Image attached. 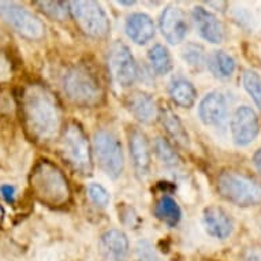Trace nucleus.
I'll use <instances>...</instances> for the list:
<instances>
[{
    "mask_svg": "<svg viewBox=\"0 0 261 261\" xmlns=\"http://www.w3.org/2000/svg\"><path fill=\"white\" fill-rule=\"evenodd\" d=\"M0 193H2V197L5 198L6 202H9V204L15 202V188L13 185H2Z\"/></svg>",
    "mask_w": 261,
    "mask_h": 261,
    "instance_id": "2f4dec72",
    "label": "nucleus"
},
{
    "mask_svg": "<svg viewBox=\"0 0 261 261\" xmlns=\"http://www.w3.org/2000/svg\"><path fill=\"white\" fill-rule=\"evenodd\" d=\"M35 5L55 21H64L70 17L69 3L66 2H35Z\"/></svg>",
    "mask_w": 261,
    "mask_h": 261,
    "instance_id": "b1692460",
    "label": "nucleus"
},
{
    "mask_svg": "<svg viewBox=\"0 0 261 261\" xmlns=\"http://www.w3.org/2000/svg\"><path fill=\"white\" fill-rule=\"evenodd\" d=\"M63 89L78 107L94 108L103 103L104 88L97 71L88 63L73 64L63 77Z\"/></svg>",
    "mask_w": 261,
    "mask_h": 261,
    "instance_id": "7ed1b4c3",
    "label": "nucleus"
},
{
    "mask_svg": "<svg viewBox=\"0 0 261 261\" xmlns=\"http://www.w3.org/2000/svg\"><path fill=\"white\" fill-rule=\"evenodd\" d=\"M158 115L160 123L166 130V133L168 134V137L180 148H189L190 138H189L188 132H186L182 120L179 119V116L172 111V108L168 107L167 104H163L162 107L159 108Z\"/></svg>",
    "mask_w": 261,
    "mask_h": 261,
    "instance_id": "f3484780",
    "label": "nucleus"
},
{
    "mask_svg": "<svg viewBox=\"0 0 261 261\" xmlns=\"http://www.w3.org/2000/svg\"><path fill=\"white\" fill-rule=\"evenodd\" d=\"M228 104L224 94L220 92H211L201 100L198 107L200 119L206 126L220 127L227 119Z\"/></svg>",
    "mask_w": 261,
    "mask_h": 261,
    "instance_id": "f8f14e48",
    "label": "nucleus"
},
{
    "mask_svg": "<svg viewBox=\"0 0 261 261\" xmlns=\"http://www.w3.org/2000/svg\"><path fill=\"white\" fill-rule=\"evenodd\" d=\"M148 59L158 75H166L172 70V59L170 52L162 44H156L148 52Z\"/></svg>",
    "mask_w": 261,
    "mask_h": 261,
    "instance_id": "5701e85b",
    "label": "nucleus"
},
{
    "mask_svg": "<svg viewBox=\"0 0 261 261\" xmlns=\"http://www.w3.org/2000/svg\"><path fill=\"white\" fill-rule=\"evenodd\" d=\"M260 133V119L256 111L248 106L236 110L231 119L232 140L238 146L250 145Z\"/></svg>",
    "mask_w": 261,
    "mask_h": 261,
    "instance_id": "9d476101",
    "label": "nucleus"
},
{
    "mask_svg": "<svg viewBox=\"0 0 261 261\" xmlns=\"http://www.w3.org/2000/svg\"><path fill=\"white\" fill-rule=\"evenodd\" d=\"M202 223L206 232L218 240H226L234 231V222L220 206H208L202 214Z\"/></svg>",
    "mask_w": 261,
    "mask_h": 261,
    "instance_id": "2eb2a0df",
    "label": "nucleus"
},
{
    "mask_svg": "<svg viewBox=\"0 0 261 261\" xmlns=\"http://www.w3.org/2000/svg\"><path fill=\"white\" fill-rule=\"evenodd\" d=\"M126 106L128 111L132 112V115L144 124H149L158 114V107L153 97L149 93L141 90H136L128 94Z\"/></svg>",
    "mask_w": 261,
    "mask_h": 261,
    "instance_id": "a211bd4d",
    "label": "nucleus"
},
{
    "mask_svg": "<svg viewBox=\"0 0 261 261\" xmlns=\"http://www.w3.org/2000/svg\"><path fill=\"white\" fill-rule=\"evenodd\" d=\"M241 261H261V246L252 245L245 249Z\"/></svg>",
    "mask_w": 261,
    "mask_h": 261,
    "instance_id": "7c9ffc66",
    "label": "nucleus"
},
{
    "mask_svg": "<svg viewBox=\"0 0 261 261\" xmlns=\"http://www.w3.org/2000/svg\"><path fill=\"white\" fill-rule=\"evenodd\" d=\"M19 108L28 137L37 144H48L62 132V107L52 90L40 82L22 89Z\"/></svg>",
    "mask_w": 261,
    "mask_h": 261,
    "instance_id": "f257e3e1",
    "label": "nucleus"
},
{
    "mask_svg": "<svg viewBox=\"0 0 261 261\" xmlns=\"http://www.w3.org/2000/svg\"><path fill=\"white\" fill-rule=\"evenodd\" d=\"M245 90L248 92L249 96L252 97L253 101L257 104V107L261 110V77L253 70L244 71L242 77Z\"/></svg>",
    "mask_w": 261,
    "mask_h": 261,
    "instance_id": "a878e982",
    "label": "nucleus"
},
{
    "mask_svg": "<svg viewBox=\"0 0 261 261\" xmlns=\"http://www.w3.org/2000/svg\"><path fill=\"white\" fill-rule=\"evenodd\" d=\"M70 15L84 35L92 39H103L110 32V19L103 7L96 2H67Z\"/></svg>",
    "mask_w": 261,
    "mask_h": 261,
    "instance_id": "0eeeda50",
    "label": "nucleus"
},
{
    "mask_svg": "<svg viewBox=\"0 0 261 261\" xmlns=\"http://www.w3.org/2000/svg\"><path fill=\"white\" fill-rule=\"evenodd\" d=\"M0 18L28 40L39 41L45 36V25L41 19L14 2L0 0Z\"/></svg>",
    "mask_w": 261,
    "mask_h": 261,
    "instance_id": "6e6552de",
    "label": "nucleus"
},
{
    "mask_svg": "<svg viewBox=\"0 0 261 261\" xmlns=\"http://www.w3.org/2000/svg\"><path fill=\"white\" fill-rule=\"evenodd\" d=\"M33 196L43 205L63 208L71 201V188L64 172L55 163L41 159L36 163L29 176Z\"/></svg>",
    "mask_w": 261,
    "mask_h": 261,
    "instance_id": "f03ea898",
    "label": "nucleus"
},
{
    "mask_svg": "<svg viewBox=\"0 0 261 261\" xmlns=\"http://www.w3.org/2000/svg\"><path fill=\"white\" fill-rule=\"evenodd\" d=\"M128 146H130V154L133 159V164L136 171L140 176H146L149 174L150 162V145L148 137L140 128L134 127L128 134Z\"/></svg>",
    "mask_w": 261,
    "mask_h": 261,
    "instance_id": "ddd939ff",
    "label": "nucleus"
},
{
    "mask_svg": "<svg viewBox=\"0 0 261 261\" xmlns=\"http://www.w3.org/2000/svg\"><path fill=\"white\" fill-rule=\"evenodd\" d=\"M100 248L108 261H126L130 252L128 238L120 230H108L101 236Z\"/></svg>",
    "mask_w": 261,
    "mask_h": 261,
    "instance_id": "dca6fc26",
    "label": "nucleus"
},
{
    "mask_svg": "<svg viewBox=\"0 0 261 261\" xmlns=\"http://www.w3.org/2000/svg\"><path fill=\"white\" fill-rule=\"evenodd\" d=\"M219 194L237 206L248 208L261 204V185L242 172L226 170L216 180Z\"/></svg>",
    "mask_w": 261,
    "mask_h": 261,
    "instance_id": "39448f33",
    "label": "nucleus"
},
{
    "mask_svg": "<svg viewBox=\"0 0 261 261\" xmlns=\"http://www.w3.org/2000/svg\"><path fill=\"white\" fill-rule=\"evenodd\" d=\"M3 216H5V212H3V208L0 206V224L3 222Z\"/></svg>",
    "mask_w": 261,
    "mask_h": 261,
    "instance_id": "f704fd0d",
    "label": "nucleus"
},
{
    "mask_svg": "<svg viewBox=\"0 0 261 261\" xmlns=\"http://www.w3.org/2000/svg\"><path fill=\"white\" fill-rule=\"evenodd\" d=\"M182 58L189 66H192L194 69H201L202 66L206 63L205 51L200 44H188L182 51Z\"/></svg>",
    "mask_w": 261,
    "mask_h": 261,
    "instance_id": "bb28decb",
    "label": "nucleus"
},
{
    "mask_svg": "<svg viewBox=\"0 0 261 261\" xmlns=\"http://www.w3.org/2000/svg\"><path fill=\"white\" fill-rule=\"evenodd\" d=\"M119 5H124V6H133L136 2H118Z\"/></svg>",
    "mask_w": 261,
    "mask_h": 261,
    "instance_id": "72a5a7b5",
    "label": "nucleus"
},
{
    "mask_svg": "<svg viewBox=\"0 0 261 261\" xmlns=\"http://www.w3.org/2000/svg\"><path fill=\"white\" fill-rule=\"evenodd\" d=\"M107 64L112 81L120 88H128L137 80V63L126 44L120 41L112 44L108 49Z\"/></svg>",
    "mask_w": 261,
    "mask_h": 261,
    "instance_id": "1a4fd4ad",
    "label": "nucleus"
},
{
    "mask_svg": "<svg viewBox=\"0 0 261 261\" xmlns=\"http://www.w3.org/2000/svg\"><path fill=\"white\" fill-rule=\"evenodd\" d=\"M159 26L162 30V35L168 43L175 45L184 41V39L188 35V19L184 10L175 6H168L163 10L160 19H159Z\"/></svg>",
    "mask_w": 261,
    "mask_h": 261,
    "instance_id": "9b49d317",
    "label": "nucleus"
},
{
    "mask_svg": "<svg viewBox=\"0 0 261 261\" xmlns=\"http://www.w3.org/2000/svg\"><path fill=\"white\" fill-rule=\"evenodd\" d=\"M13 77V63L5 52L0 49V82L9 81Z\"/></svg>",
    "mask_w": 261,
    "mask_h": 261,
    "instance_id": "c756f323",
    "label": "nucleus"
},
{
    "mask_svg": "<svg viewBox=\"0 0 261 261\" xmlns=\"http://www.w3.org/2000/svg\"><path fill=\"white\" fill-rule=\"evenodd\" d=\"M253 162H254V166H256V168L261 174V149L257 150L256 154H254V158H253Z\"/></svg>",
    "mask_w": 261,
    "mask_h": 261,
    "instance_id": "473e14b6",
    "label": "nucleus"
},
{
    "mask_svg": "<svg viewBox=\"0 0 261 261\" xmlns=\"http://www.w3.org/2000/svg\"><path fill=\"white\" fill-rule=\"evenodd\" d=\"M154 215L159 220L166 223L167 226L175 227L180 222L182 211L178 202L171 196H163L159 198V201L154 205Z\"/></svg>",
    "mask_w": 261,
    "mask_h": 261,
    "instance_id": "4be33fe9",
    "label": "nucleus"
},
{
    "mask_svg": "<svg viewBox=\"0 0 261 261\" xmlns=\"http://www.w3.org/2000/svg\"><path fill=\"white\" fill-rule=\"evenodd\" d=\"M192 18L202 39L212 44H220L224 39V28L215 14L197 6L192 11Z\"/></svg>",
    "mask_w": 261,
    "mask_h": 261,
    "instance_id": "4468645a",
    "label": "nucleus"
},
{
    "mask_svg": "<svg viewBox=\"0 0 261 261\" xmlns=\"http://www.w3.org/2000/svg\"><path fill=\"white\" fill-rule=\"evenodd\" d=\"M92 152L106 175L112 179L122 175L124 168L123 150L115 134L108 130H97L93 136Z\"/></svg>",
    "mask_w": 261,
    "mask_h": 261,
    "instance_id": "423d86ee",
    "label": "nucleus"
},
{
    "mask_svg": "<svg viewBox=\"0 0 261 261\" xmlns=\"http://www.w3.org/2000/svg\"><path fill=\"white\" fill-rule=\"evenodd\" d=\"M136 261H164L154 250L149 241H140L136 246Z\"/></svg>",
    "mask_w": 261,
    "mask_h": 261,
    "instance_id": "cd10ccee",
    "label": "nucleus"
},
{
    "mask_svg": "<svg viewBox=\"0 0 261 261\" xmlns=\"http://www.w3.org/2000/svg\"><path fill=\"white\" fill-rule=\"evenodd\" d=\"M88 196L92 201L96 204L100 208H104V206L108 205L110 202V194L106 189L99 184H90L88 186Z\"/></svg>",
    "mask_w": 261,
    "mask_h": 261,
    "instance_id": "c85d7f7f",
    "label": "nucleus"
},
{
    "mask_svg": "<svg viewBox=\"0 0 261 261\" xmlns=\"http://www.w3.org/2000/svg\"><path fill=\"white\" fill-rule=\"evenodd\" d=\"M206 66L212 75L220 80L230 78L236 71V60L224 51H214L206 58Z\"/></svg>",
    "mask_w": 261,
    "mask_h": 261,
    "instance_id": "412c9836",
    "label": "nucleus"
},
{
    "mask_svg": "<svg viewBox=\"0 0 261 261\" xmlns=\"http://www.w3.org/2000/svg\"><path fill=\"white\" fill-rule=\"evenodd\" d=\"M126 35L137 45H144L153 39L154 23L149 15L144 13H134L126 19Z\"/></svg>",
    "mask_w": 261,
    "mask_h": 261,
    "instance_id": "6ab92c4d",
    "label": "nucleus"
},
{
    "mask_svg": "<svg viewBox=\"0 0 261 261\" xmlns=\"http://www.w3.org/2000/svg\"><path fill=\"white\" fill-rule=\"evenodd\" d=\"M58 150L71 170L81 175H90L93 171V152L84 128L70 122L62 128Z\"/></svg>",
    "mask_w": 261,
    "mask_h": 261,
    "instance_id": "20e7f679",
    "label": "nucleus"
},
{
    "mask_svg": "<svg viewBox=\"0 0 261 261\" xmlns=\"http://www.w3.org/2000/svg\"><path fill=\"white\" fill-rule=\"evenodd\" d=\"M154 152L162 160L163 164H166L167 167H176L179 164V156L176 153L174 148L170 145V142L164 138L159 137L154 141Z\"/></svg>",
    "mask_w": 261,
    "mask_h": 261,
    "instance_id": "393cba45",
    "label": "nucleus"
},
{
    "mask_svg": "<svg viewBox=\"0 0 261 261\" xmlns=\"http://www.w3.org/2000/svg\"><path fill=\"white\" fill-rule=\"evenodd\" d=\"M170 97L176 106L184 108H190L194 106L197 100V90L192 82L185 78H175L172 80L168 86Z\"/></svg>",
    "mask_w": 261,
    "mask_h": 261,
    "instance_id": "aec40b11",
    "label": "nucleus"
}]
</instances>
